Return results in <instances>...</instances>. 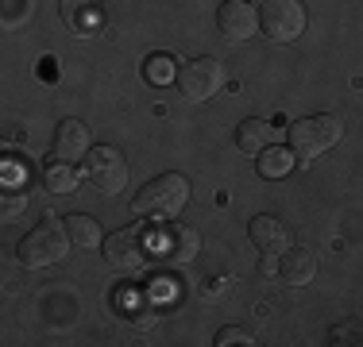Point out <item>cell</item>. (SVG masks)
<instances>
[{"mask_svg":"<svg viewBox=\"0 0 363 347\" xmlns=\"http://www.w3.org/2000/svg\"><path fill=\"white\" fill-rule=\"evenodd\" d=\"M290 162H294L290 151H282V147H267V151L259 154V174H263V178H282V174L290 170Z\"/></svg>","mask_w":363,"mask_h":347,"instance_id":"cell-17","label":"cell"},{"mask_svg":"<svg viewBox=\"0 0 363 347\" xmlns=\"http://www.w3.org/2000/svg\"><path fill=\"white\" fill-rule=\"evenodd\" d=\"M58 16H62V23L70 35H85L97 23V12H93L89 0H58Z\"/></svg>","mask_w":363,"mask_h":347,"instance_id":"cell-15","label":"cell"},{"mask_svg":"<svg viewBox=\"0 0 363 347\" xmlns=\"http://www.w3.org/2000/svg\"><path fill=\"white\" fill-rule=\"evenodd\" d=\"M151 320H155L151 309H147V312H135V328H151Z\"/></svg>","mask_w":363,"mask_h":347,"instance_id":"cell-22","label":"cell"},{"mask_svg":"<svg viewBox=\"0 0 363 347\" xmlns=\"http://www.w3.org/2000/svg\"><path fill=\"white\" fill-rule=\"evenodd\" d=\"M271 143H274V124L271 120L252 116V120H244V124L236 127V147L244 154H263Z\"/></svg>","mask_w":363,"mask_h":347,"instance_id":"cell-13","label":"cell"},{"mask_svg":"<svg viewBox=\"0 0 363 347\" xmlns=\"http://www.w3.org/2000/svg\"><path fill=\"white\" fill-rule=\"evenodd\" d=\"M85 181L97 189L101 197H116L128 186V159L116 147H93L85 154Z\"/></svg>","mask_w":363,"mask_h":347,"instance_id":"cell-4","label":"cell"},{"mask_svg":"<svg viewBox=\"0 0 363 347\" xmlns=\"http://www.w3.org/2000/svg\"><path fill=\"white\" fill-rule=\"evenodd\" d=\"M74 243L66 236V224H55V220H43L28 232L20 243H16V258H20L28 271H43V266H55L66 258Z\"/></svg>","mask_w":363,"mask_h":347,"instance_id":"cell-2","label":"cell"},{"mask_svg":"<svg viewBox=\"0 0 363 347\" xmlns=\"http://www.w3.org/2000/svg\"><path fill=\"white\" fill-rule=\"evenodd\" d=\"M66 236H70V243L77 251H89V247H101V243H105L97 220L85 216V212H70V216H66Z\"/></svg>","mask_w":363,"mask_h":347,"instance_id":"cell-14","label":"cell"},{"mask_svg":"<svg viewBox=\"0 0 363 347\" xmlns=\"http://www.w3.org/2000/svg\"><path fill=\"white\" fill-rule=\"evenodd\" d=\"M143 74H147V81H155V85H167V81H174V77H178V66H174V58H167V55H155V58H147Z\"/></svg>","mask_w":363,"mask_h":347,"instance_id":"cell-18","label":"cell"},{"mask_svg":"<svg viewBox=\"0 0 363 347\" xmlns=\"http://www.w3.org/2000/svg\"><path fill=\"white\" fill-rule=\"evenodd\" d=\"M333 343H363V324H356V320H344V324L333 328Z\"/></svg>","mask_w":363,"mask_h":347,"instance_id":"cell-20","label":"cell"},{"mask_svg":"<svg viewBox=\"0 0 363 347\" xmlns=\"http://www.w3.org/2000/svg\"><path fill=\"white\" fill-rule=\"evenodd\" d=\"M247 239H252V247L259 255H282V251L290 247L286 224L274 220V216H255V220L247 224Z\"/></svg>","mask_w":363,"mask_h":347,"instance_id":"cell-9","label":"cell"},{"mask_svg":"<svg viewBox=\"0 0 363 347\" xmlns=\"http://www.w3.org/2000/svg\"><path fill=\"white\" fill-rule=\"evenodd\" d=\"M101 251H105L108 266L120 274H140L147 266V251H143V236L140 228H120L112 232V236L101 243Z\"/></svg>","mask_w":363,"mask_h":347,"instance_id":"cell-7","label":"cell"},{"mask_svg":"<svg viewBox=\"0 0 363 347\" xmlns=\"http://www.w3.org/2000/svg\"><path fill=\"white\" fill-rule=\"evenodd\" d=\"M159 251H162L167 263H189V258H197V251H201V236H197L189 224H170L159 236Z\"/></svg>","mask_w":363,"mask_h":347,"instance_id":"cell-10","label":"cell"},{"mask_svg":"<svg viewBox=\"0 0 363 347\" xmlns=\"http://www.w3.org/2000/svg\"><path fill=\"white\" fill-rule=\"evenodd\" d=\"M344 135V124L340 116L333 112H321V116H301L286 127V139H290V151L301 154V159H321L325 151H333Z\"/></svg>","mask_w":363,"mask_h":347,"instance_id":"cell-3","label":"cell"},{"mask_svg":"<svg viewBox=\"0 0 363 347\" xmlns=\"http://www.w3.org/2000/svg\"><path fill=\"white\" fill-rule=\"evenodd\" d=\"M259 28L271 42H290L306 31V4L301 0H263Z\"/></svg>","mask_w":363,"mask_h":347,"instance_id":"cell-5","label":"cell"},{"mask_svg":"<svg viewBox=\"0 0 363 347\" xmlns=\"http://www.w3.org/2000/svg\"><path fill=\"white\" fill-rule=\"evenodd\" d=\"M43 186H47L50 193H70V189H77L70 162H50V166L43 170Z\"/></svg>","mask_w":363,"mask_h":347,"instance_id":"cell-16","label":"cell"},{"mask_svg":"<svg viewBox=\"0 0 363 347\" xmlns=\"http://www.w3.org/2000/svg\"><path fill=\"white\" fill-rule=\"evenodd\" d=\"M93 147H89V127L82 124V120H62V124L55 127V154L58 162H77L85 159Z\"/></svg>","mask_w":363,"mask_h":347,"instance_id":"cell-11","label":"cell"},{"mask_svg":"<svg viewBox=\"0 0 363 347\" xmlns=\"http://www.w3.org/2000/svg\"><path fill=\"white\" fill-rule=\"evenodd\" d=\"M259 271H263V274H274V271H279V263H274V255H263V263H259Z\"/></svg>","mask_w":363,"mask_h":347,"instance_id":"cell-23","label":"cell"},{"mask_svg":"<svg viewBox=\"0 0 363 347\" xmlns=\"http://www.w3.org/2000/svg\"><path fill=\"white\" fill-rule=\"evenodd\" d=\"M23 208H28V193H23V189H4V193H0V212H4V220L23 216Z\"/></svg>","mask_w":363,"mask_h":347,"instance_id":"cell-19","label":"cell"},{"mask_svg":"<svg viewBox=\"0 0 363 347\" xmlns=\"http://www.w3.org/2000/svg\"><path fill=\"white\" fill-rule=\"evenodd\" d=\"M217 28H220L224 39L244 42L247 35H255L259 16H255V8L247 4V0H224V4L217 8Z\"/></svg>","mask_w":363,"mask_h":347,"instance_id":"cell-8","label":"cell"},{"mask_svg":"<svg viewBox=\"0 0 363 347\" xmlns=\"http://www.w3.org/2000/svg\"><path fill=\"white\" fill-rule=\"evenodd\" d=\"M279 274L286 278L290 285L313 282V278H317V258H313V251H306V247H286V251H282V263H279Z\"/></svg>","mask_w":363,"mask_h":347,"instance_id":"cell-12","label":"cell"},{"mask_svg":"<svg viewBox=\"0 0 363 347\" xmlns=\"http://www.w3.org/2000/svg\"><path fill=\"white\" fill-rule=\"evenodd\" d=\"M178 93L186 101H209L213 93H220L224 85V69L213 55H201V58H189L186 66H178Z\"/></svg>","mask_w":363,"mask_h":347,"instance_id":"cell-6","label":"cell"},{"mask_svg":"<svg viewBox=\"0 0 363 347\" xmlns=\"http://www.w3.org/2000/svg\"><path fill=\"white\" fill-rule=\"evenodd\" d=\"M186 201H189V181L182 174H159L135 193L132 212L143 216V220H170L186 208Z\"/></svg>","mask_w":363,"mask_h":347,"instance_id":"cell-1","label":"cell"},{"mask_svg":"<svg viewBox=\"0 0 363 347\" xmlns=\"http://www.w3.org/2000/svg\"><path fill=\"white\" fill-rule=\"evenodd\" d=\"M213 343H217V347H228V343H255V340H252V332H247V328H220Z\"/></svg>","mask_w":363,"mask_h":347,"instance_id":"cell-21","label":"cell"}]
</instances>
